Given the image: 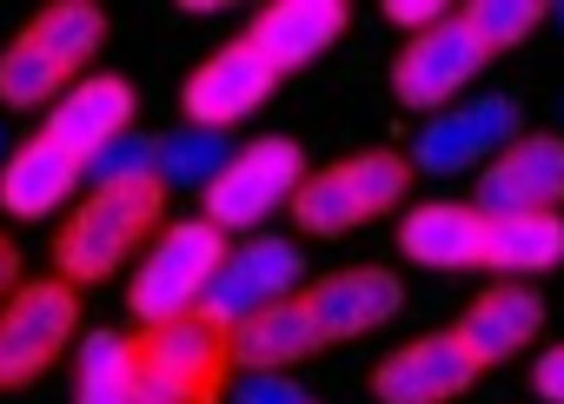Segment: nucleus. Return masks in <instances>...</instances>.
Returning <instances> with one entry per match:
<instances>
[{
    "instance_id": "22",
    "label": "nucleus",
    "mask_w": 564,
    "mask_h": 404,
    "mask_svg": "<svg viewBox=\"0 0 564 404\" xmlns=\"http://www.w3.org/2000/svg\"><path fill=\"white\" fill-rule=\"evenodd\" d=\"M67 87H74V80H67L28 34H14L8 47H0V107L34 113V107H54Z\"/></svg>"
},
{
    "instance_id": "2",
    "label": "nucleus",
    "mask_w": 564,
    "mask_h": 404,
    "mask_svg": "<svg viewBox=\"0 0 564 404\" xmlns=\"http://www.w3.org/2000/svg\"><path fill=\"white\" fill-rule=\"evenodd\" d=\"M133 378H140V404H219L232 391V331L206 312L140 325Z\"/></svg>"
},
{
    "instance_id": "29",
    "label": "nucleus",
    "mask_w": 564,
    "mask_h": 404,
    "mask_svg": "<svg viewBox=\"0 0 564 404\" xmlns=\"http://www.w3.org/2000/svg\"><path fill=\"white\" fill-rule=\"evenodd\" d=\"M531 391H538L544 404H564V345L538 351V364H531Z\"/></svg>"
},
{
    "instance_id": "10",
    "label": "nucleus",
    "mask_w": 564,
    "mask_h": 404,
    "mask_svg": "<svg viewBox=\"0 0 564 404\" xmlns=\"http://www.w3.org/2000/svg\"><path fill=\"white\" fill-rule=\"evenodd\" d=\"M272 87H279V74H272L246 41H226V47H213V54L193 67L180 107H186V120H193L199 133H226V127L252 120V113L272 100Z\"/></svg>"
},
{
    "instance_id": "21",
    "label": "nucleus",
    "mask_w": 564,
    "mask_h": 404,
    "mask_svg": "<svg viewBox=\"0 0 564 404\" xmlns=\"http://www.w3.org/2000/svg\"><path fill=\"white\" fill-rule=\"evenodd\" d=\"M80 404H140L133 338H120L107 325L80 338Z\"/></svg>"
},
{
    "instance_id": "34",
    "label": "nucleus",
    "mask_w": 564,
    "mask_h": 404,
    "mask_svg": "<svg viewBox=\"0 0 564 404\" xmlns=\"http://www.w3.org/2000/svg\"><path fill=\"white\" fill-rule=\"evenodd\" d=\"M306 404H313V397H306Z\"/></svg>"
},
{
    "instance_id": "1",
    "label": "nucleus",
    "mask_w": 564,
    "mask_h": 404,
    "mask_svg": "<svg viewBox=\"0 0 564 404\" xmlns=\"http://www.w3.org/2000/svg\"><path fill=\"white\" fill-rule=\"evenodd\" d=\"M166 219V186L160 179H127V186H100L74 206V219L61 226L54 239V279H67L74 292L80 285H100L113 279Z\"/></svg>"
},
{
    "instance_id": "26",
    "label": "nucleus",
    "mask_w": 564,
    "mask_h": 404,
    "mask_svg": "<svg viewBox=\"0 0 564 404\" xmlns=\"http://www.w3.org/2000/svg\"><path fill=\"white\" fill-rule=\"evenodd\" d=\"M551 8H538V0H471L465 8V28L485 41V54H505L518 41H531V28H544Z\"/></svg>"
},
{
    "instance_id": "20",
    "label": "nucleus",
    "mask_w": 564,
    "mask_h": 404,
    "mask_svg": "<svg viewBox=\"0 0 564 404\" xmlns=\"http://www.w3.org/2000/svg\"><path fill=\"white\" fill-rule=\"evenodd\" d=\"M67 80H80L87 74V61L100 54V41H107V14L100 8H87V0H54V8H41L28 28H21Z\"/></svg>"
},
{
    "instance_id": "18",
    "label": "nucleus",
    "mask_w": 564,
    "mask_h": 404,
    "mask_svg": "<svg viewBox=\"0 0 564 404\" xmlns=\"http://www.w3.org/2000/svg\"><path fill=\"white\" fill-rule=\"evenodd\" d=\"M313 351H326V345H319V325H313L306 298H279V305L232 325V364L239 371H286Z\"/></svg>"
},
{
    "instance_id": "30",
    "label": "nucleus",
    "mask_w": 564,
    "mask_h": 404,
    "mask_svg": "<svg viewBox=\"0 0 564 404\" xmlns=\"http://www.w3.org/2000/svg\"><path fill=\"white\" fill-rule=\"evenodd\" d=\"M386 14H392L399 28H412V34H425V28H438V21H445L438 0H386Z\"/></svg>"
},
{
    "instance_id": "31",
    "label": "nucleus",
    "mask_w": 564,
    "mask_h": 404,
    "mask_svg": "<svg viewBox=\"0 0 564 404\" xmlns=\"http://www.w3.org/2000/svg\"><path fill=\"white\" fill-rule=\"evenodd\" d=\"M14 292H21V245L0 232V305H8Z\"/></svg>"
},
{
    "instance_id": "16",
    "label": "nucleus",
    "mask_w": 564,
    "mask_h": 404,
    "mask_svg": "<svg viewBox=\"0 0 564 404\" xmlns=\"http://www.w3.org/2000/svg\"><path fill=\"white\" fill-rule=\"evenodd\" d=\"M538 331H544V298H538L531 285H518V279L478 292L471 312L458 318V338L471 345L478 364H505V358H518Z\"/></svg>"
},
{
    "instance_id": "6",
    "label": "nucleus",
    "mask_w": 564,
    "mask_h": 404,
    "mask_svg": "<svg viewBox=\"0 0 564 404\" xmlns=\"http://www.w3.org/2000/svg\"><path fill=\"white\" fill-rule=\"evenodd\" d=\"M485 41L465 28V14H445L438 28L412 34L392 61V100L412 107V113H445L458 107V94L485 74Z\"/></svg>"
},
{
    "instance_id": "5",
    "label": "nucleus",
    "mask_w": 564,
    "mask_h": 404,
    "mask_svg": "<svg viewBox=\"0 0 564 404\" xmlns=\"http://www.w3.org/2000/svg\"><path fill=\"white\" fill-rule=\"evenodd\" d=\"M80 331V292L67 279H34L0 305V391H28Z\"/></svg>"
},
{
    "instance_id": "28",
    "label": "nucleus",
    "mask_w": 564,
    "mask_h": 404,
    "mask_svg": "<svg viewBox=\"0 0 564 404\" xmlns=\"http://www.w3.org/2000/svg\"><path fill=\"white\" fill-rule=\"evenodd\" d=\"M226 404H306V391H300L286 371H246V378L226 391Z\"/></svg>"
},
{
    "instance_id": "14",
    "label": "nucleus",
    "mask_w": 564,
    "mask_h": 404,
    "mask_svg": "<svg viewBox=\"0 0 564 404\" xmlns=\"http://www.w3.org/2000/svg\"><path fill=\"white\" fill-rule=\"evenodd\" d=\"M61 153H74L80 166L107 146V140H120V133H133V87L120 80V74H87V80H74L61 100H54V120L41 127Z\"/></svg>"
},
{
    "instance_id": "33",
    "label": "nucleus",
    "mask_w": 564,
    "mask_h": 404,
    "mask_svg": "<svg viewBox=\"0 0 564 404\" xmlns=\"http://www.w3.org/2000/svg\"><path fill=\"white\" fill-rule=\"evenodd\" d=\"M0 146H8V133H0Z\"/></svg>"
},
{
    "instance_id": "23",
    "label": "nucleus",
    "mask_w": 564,
    "mask_h": 404,
    "mask_svg": "<svg viewBox=\"0 0 564 404\" xmlns=\"http://www.w3.org/2000/svg\"><path fill=\"white\" fill-rule=\"evenodd\" d=\"M293 226L306 239H346L352 226H366V212H359V199H352V186H346L339 166L306 173V186L293 193Z\"/></svg>"
},
{
    "instance_id": "27",
    "label": "nucleus",
    "mask_w": 564,
    "mask_h": 404,
    "mask_svg": "<svg viewBox=\"0 0 564 404\" xmlns=\"http://www.w3.org/2000/svg\"><path fill=\"white\" fill-rule=\"evenodd\" d=\"M153 166H160V140L153 133H120V140H107L87 166H80V186H127V179H153Z\"/></svg>"
},
{
    "instance_id": "11",
    "label": "nucleus",
    "mask_w": 564,
    "mask_h": 404,
    "mask_svg": "<svg viewBox=\"0 0 564 404\" xmlns=\"http://www.w3.org/2000/svg\"><path fill=\"white\" fill-rule=\"evenodd\" d=\"M564 206V140L557 133H518L485 173H478V212H557Z\"/></svg>"
},
{
    "instance_id": "3",
    "label": "nucleus",
    "mask_w": 564,
    "mask_h": 404,
    "mask_svg": "<svg viewBox=\"0 0 564 404\" xmlns=\"http://www.w3.org/2000/svg\"><path fill=\"white\" fill-rule=\"evenodd\" d=\"M226 259V232H213L206 219H180V226H160L153 252L140 259L133 285H127V312L140 325H166V318H186L199 312L213 272Z\"/></svg>"
},
{
    "instance_id": "25",
    "label": "nucleus",
    "mask_w": 564,
    "mask_h": 404,
    "mask_svg": "<svg viewBox=\"0 0 564 404\" xmlns=\"http://www.w3.org/2000/svg\"><path fill=\"white\" fill-rule=\"evenodd\" d=\"M339 173H346V186H352V199H359L366 219H372V212H392V206L405 199V186H412V160L392 153V146L352 153V160H339Z\"/></svg>"
},
{
    "instance_id": "8",
    "label": "nucleus",
    "mask_w": 564,
    "mask_h": 404,
    "mask_svg": "<svg viewBox=\"0 0 564 404\" xmlns=\"http://www.w3.org/2000/svg\"><path fill=\"white\" fill-rule=\"evenodd\" d=\"M300 279H306V252H300L293 239H246L239 252L219 259V272H213L199 312L232 331L239 318H252V312H265V305H279V298H300Z\"/></svg>"
},
{
    "instance_id": "24",
    "label": "nucleus",
    "mask_w": 564,
    "mask_h": 404,
    "mask_svg": "<svg viewBox=\"0 0 564 404\" xmlns=\"http://www.w3.org/2000/svg\"><path fill=\"white\" fill-rule=\"evenodd\" d=\"M239 146L226 140V133H199V127H186V133H166L160 140V166H153V179L173 193V186H193V193H206L219 173H226V160H232Z\"/></svg>"
},
{
    "instance_id": "19",
    "label": "nucleus",
    "mask_w": 564,
    "mask_h": 404,
    "mask_svg": "<svg viewBox=\"0 0 564 404\" xmlns=\"http://www.w3.org/2000/svg\"><path fill=\"white\" fill-rule=\"evenodd\" d=\"M557 259H564V212H505V219H485L478 265H491L505 279H538Z\"/></svg>"
},
{
    "instance_id": "13",
    "label": "nucleus",
    "mask_w": 564,
    "mask_h": 404,
    "mask_svg": "<svg viewBox=\"0 0 564 404\" xmlns=\"http://www.w3.org/2000/svg\"><path fill=\"white\" fill-rule=\"evenodd\" d=\"M346 8L339 0H272V8L252 14V28L239 34L272 74H293V67H313L339 34H346Z\"/></svg>"
},
{
    "instance_id": "15",
    "label": "nucleus",
    "mask_w": 564,
    "mask_h": 404,
    "mask_svg": "<svg viewBox=\"0 0 564 404\" xmlns=\"http://www.w3.org/2000/svg\"><path fill=\"white\" fill-rule=\"evenodd\" d=\"M80 186V160L61 153L47 133L21 140L8 160H0V206H8L14 219H54Z\"/></svg>"
},
{
    "instance_id": "17",
    "label": "nucleus",
    "mask_w": 564,
    "mask_h": 404,
    "mask_svg": "<svg viewBox=\"0 0 564 404\" xmlns=\"http://www.w3.org/2000/svg\"><path fill=\"white\" fill-rule=\"evenodd\" d=\"M478 245H485V212L458 206V199L412 206L399 226V252L425 272H465V265H478Z\"/></svg>"
},
{
    "instance_id": "9",
    "label": "nucleus",
    "mask_w": 564,
    "mask_h": 404,
    "mask_svg": "<svg viewBox=\"0 0 564 404\" xmlns=\"http://www.w3.org/2000/svg\"><path fill=\"white\" fill-rule=\"evenodd\" d=\"M478 371L485 364L471 358V345L452 325V331H425V338L386 351L372 364V397L379 404H452L478 384Z\"/></svg>"
},
{
    "instance_id": "4",
    "label": "nucleus",
    "mask_w": 564,
    "mask_h": 404,
    "mask_svg": "<svg viewBox=\"0 0 564 404\" xmlns=\"http://www.w3.org/2000/svg\"><path fill=\"white\" fill-rule=\"evenodd\" d=\"M306 186V153L300 140H252L226 160V173L199 193L206 199V226L213 232H259L279 206H293V193Z\"/></svg>"
},
{
    "instance_id": "7",
    "label": "nucleus",
    "mask_w": 564,
    "mask_h": 404,
    "mask_svg": "<svg viewBox=\"0 0 564 404\" xmlns=\"http://www.w3.org/2000/svg\"><path fill=\"white\" fill-rule=\"evenodd\" d=\"M524 133V107L511 94H478V100H458L445 113H432V127L412 140V173H471V166H491L511 140Z\"/></svg>"
},
{
    "instance_id": "32",
    "label": "nucleus",
    "mask_w": 564,
    "mask_h": 404,
    "mask_svg": "<svg viewBox=\"0 0 564 404\" xmlns=\"http://www.w3.org/2000/svg\"><path fill=\"white\" fill-rule=\"evenodd\" d=\"M551 21H557V28H564V8H551Z\"/></svg>"
},
{
    "instance_id": "12",
    "label": "nucleus",
    "mask_w": 564,
    "mask_h": 404,
    "mask_svg": "<svg viewBox=\"0 0 564 404\" xmlns=\"http://www.w3.org/2000/svg\"><path fill=\"white\" fill-rule=\"evenodd\" d=\"M300 298L319 325V345H346V338H366V331L392 325L399 305H405V285L386 265H346V272H326L319 285H306Z\"/></svg>"
}]
</instances>
